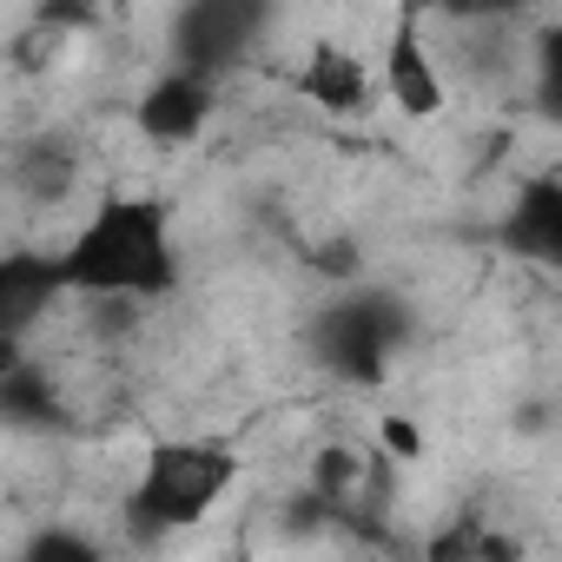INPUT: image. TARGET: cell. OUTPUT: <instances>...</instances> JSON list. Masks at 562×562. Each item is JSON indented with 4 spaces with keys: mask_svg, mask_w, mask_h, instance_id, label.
<instances>
[{
    "mask_svg": "<svg viewBox=\"0 0 562 562\" xmlns=\"http://www.w3.org/2000/svg\"><path fill=\"white\" fill-rule=\"evenodd\" d=\"M60 278L67 299L87 292H120V299H172L179 292V238H172V205L159 192L106 186L74 238L60 245Z\"/></svg>",
    "mask_w": 562,
    "mask_h": 562,
    "instance_id": "6da1fadb",
    "label": "cell"
},
{
    "mask_svg": "<svg viewBox=\"0 0 562 562\" xmlns=\"http://www.w3.org/2000/svg\"><path fill=\"white\" fill-rule=\"evenodd\" d=\"M238 470H245V457L232 437H153L120 509H126L133 536H179L232 496Z\"/></svg>",
    "mask_w": 562,
    "mask_h": 562,
    "instance_id": "7a4b0ae2",
    "label": "cell"
},
{
    "mask_svg": "<svg viewBox=\"0 0 562 562\" xmlns=\"http://www.w3.org/2000/svg\"><path fill=\"white\" fill-rule=\"evenodd\" d=\"M411 338V312L404 299L391 292H364V285H345L338 299H325L305 325V345H312V364L338 384H384L397 351Z\"/></svg>",
    "mask_w": 562,
    "mask_h": 562,
    "instance_id": "3957f363",
    "label": "cell"
},
{
    "mask_svg": "<svg viewBox=\"0 0 562 562\" xmlns=\"http://www.w3.org/2000/svg\"><path fill=\"white\" fill-rule=\"evenodd\" d=\"M265 27H271V0H179L166 27V60L205 80H225L245 67Z\"/></svg>",
    "mask_w": 562,
    "mask_h": 562,
    "instance_id": "277c9868",
    "label": "cell"
},
{
    "mask_svg": "<svg viewBox=\"0 0 562 562\" xmlns=\"http://www.w3.org/2000/svg\"><path fill=\"white\" fill-rule=\"evenodd\" d=\"M212 113H218V80H205V74H192V67H172V60H166V67L139 87V100H133V126H139L153 146H192V139H205Z\"/></svg>",
    "mask_w": 562,
    "mask_h": 562,
    "instance_id": "5b68a950",
    "label": "cell"
},
{
    "mask_svg": "<svg viewBox=\"0 0 562 562\" xmlns=\"http://www.w3.org/2000/svg\"><path fill=\"white\" fill-rule=\"evenodd\" d=\"M378 87L384 100L404 113V120H443L450 106V80L437 67V47H430V27L417 14H404L384 41V67H378Z\"/></svg>",
    "mask_w": 562,
    "mask_h": 562,
    "instance_id": "8992f818",
    "label": "cell"
},
{
    "mask_svg": "<svg viewBox=\"0 0 562 562\" xmlns=\"http://www.w3.org/2000/svg\"><path fill=\"white\" fill-rule=\"evenodd\" d=\"M67 305V278H60V251L41 245H14L0 251V331H41L54 312Z\"/></svg>",
    "mask_w": 562,
    "mask_h": 562,
    "instance_id": "52a82bcc",
    "label": "cell"
},
{
    "mask_svg": "<svg viewBox=\"0 0 562 562\" xmlns=\"http://www.w3.org/2000/svg\"><path fill=\"white\" fill-rule=\"evenodd\" d=\"M292 87H299V100H312V106L331 113V120H358V113L378 100V74H371L351 47H338V41H312Z\"/></svg>",
    "mask_w": 562,
    "mask_h": 562,
    "instance_id": "ba28073f",
    "label": "cell"
},
{
    "mask_svg": "<svg viewBox=\"0 0 562 562\" xmlns=\"http://www.w3.org/2000/svg\"><path fill=\"white\" fill-rule=\"evenodd\" d=\"M496 238H503L509 258H529L542 271L562 265V186H555V172H536L509 192V212H503Z\"/></svg>",
    "mask_w": 562,
    "mask_h": 562,
    "instance_id": "9c48e42d",
    "label": "cell"
},
{
    "mask_svg": "<svg viewBox=\"0 0 562 562\" xmlns=\"http://www.w3.org/2000/svg\"><path fill=\"white\" fill-rule=\"evenodd\" d=\"M0 424L8 430H67L74 424V391L47 358H27L21 371L0 378Z\"/></svg>",
    "mask_w": 562,
    "mask_h": 562,
    "instance_id": "30bf717a",
    "label": "cell"
},
{
    "mask_svg": "<svg viewBox=\"0 0 562 562\" xmlns=\"http://www.w3.org/2000/svg\"><path fill=\"white\" fill-rule=\"evenodd\" d=\"M364 476H371V450L364 443H318L312 463H305V490L331 509V516H351L358 496H364Z\"/></svg>",
    "mask_w": 562,
    "mask_h": 562,
    "instance_id": "8fae6325",
    "label": "cell"
},
{
    "mask_svg": "<svg viewBox=\"0 0 562 562\" xmlns=\"http://www.w3.org/2000/svg\"><path fill=\"white\" fill-rule=\"evenodd\" d=\"M74 186H80V153H74V146H54V139H34L27 159H21V192L41 199V205H54V199H67Z\"/></svg>",
    "mask_w": 562,
    "mask_h": 562,
    "instance_id": "7c38bea8",
    "label": "cell"
},
{
    "mask_svg": "<svg viewBox=\"0 0 562 562\" xmlns=\"http://www.w3.org/2000/svg\"><path fill=\"white\" fill-rule=\"evenodd\" d=\"M536 8H549V0H424V14H437L443 27H470V21H509V27H522Z\"/></svg>",
    "mask_w": 562,
    "mask_h": 562,
    "instance_id": "4fadbf2b",
    "label": "cell"
},
{
    "mask_svg": "<svg viewBox=\"0 0 562 562\" xmlns=\"http://www.w3.org/2000/svg\"><path fill=\"white\" fill-rule=\"evenodd\" d=\"M34 21H41V27H54L60 41H74V34H87V27L100 21V8H93V0H41Z\"/></svg>",
    "mask_w": 562,
    "mask_h": 562,
    "instance_id": "5bb4252c",
    "label": "cell"
},
{
    "mask_svg": "<svg viewBox=\"0 0 562 562\" xmlns=\"http://www.w3.org/2000/svg\"><path fill=\"white\" fill-rule=\"evenodd\" d=\"M378 450H384L391 463H411V457H424V437H417V424L384 417V424H378Z\"/></svg>",
    "mask_w": 562,
    "mask_h": 562,
    "instance_id": "9a60e30c",
    "label": "cell"
},
{
    "mask_svg": "<svg viewBox=\"0 0 562 562\" xmlns=\"http://www.w3.org/2000/svg\"><path fill=\"white\" fill-rule=\"evenodd\" d=\"M100 542L80 536V529H47V536H27V555H93Z\"/></svg>",
    "mask_w": 562,
    "mask_h": 562,
    "instance_id": "2e32d148",
    "label": "cell"
},
{
    "mask_svg": "<svg viewBox=\"0 0 562 562\" xmlns=\"http://www.w3.org/2000/svg\"><path fill=\"white\" fill-rule=\"evenodd\" d=\"M34 358V345L21 338V331H0V378H8V371H21Z\"/></svg>",
    "mask_w": 562,
    "mask_h": 562,
    "instance_id": "e0dca14e",
    "label": "cell"
}]
</instances>
